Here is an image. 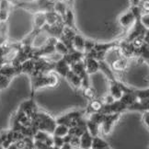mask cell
Segmentation results:
<instances>
[{"label": "cell", "mask_w": 149, "mask_h": 149, "mask_svg": "<svg viewBox=\"0 0 149 149\" xmlns=\"http://www.w3.org/2000/svg\"><path fill=\"white\" fill-rule=\"evenodd\" d=\"M122 113H109V114H105L104 119L101 123V124L100 125V134H103L105 135H108L111 133V131L114 127L115 123L119 121L120 118H121Z\"/></svg>", "instance_id": "obj_1"}, {"label": "cell", "mask_w": 149, "mask_h": 149, "mask_svg": "<svg viewBox=\"0 0 149 149\" xmlns=\"http://www.w3.org/2000/svg\"><path fill=\"white\" fill-rule=\"evenodd\" d=\"M85 115H86V109L85 110H73L58 116L55 119V121L56 123L66 124L69 127V125L72 122L76 121V120L81 117H84Z\"/></svg>", "instance_id": "obj_2"}, {"label": "cell", "mask_w": 149, "mask_h": 149, "mask_svg": "<svg viewBox=\"0 0 149 149\" xmlns=\"http://www.w3.org/2000/svg\"><path fill=\"white\" fill-rule=\"evenodd\" d=\"M134 21H135V17L133 13V11L130 8L128 10H126L124 13H123L118 19V22L120 26L123 28L126 31L134 25Z\"/></svg>", "instance_id": "obj_3"}, {"label": "cell", "mask_w": 149, "mask_h": 149, "mask_svg": "<svg viewBox=\"0 0 149 149\" xmlns=\"http://www.w3.org/2000/svg\"><path fill=\"white\" fill-rule=\"evenodd\" d=\"M19 108L25 112L26 115L29 118H30L31 120L33 119V117L35 116L36 112L39 111L36 102H35V100H34V99H33V97H31V100H25V101L22 102L21 104L19 105Z\"/></svg>", "instance_id": "obj_4"}, {"label": "cell", "mask_w": 149, "mask_h": 149, "mask_svg": "<svg viewBox=\"0 0 149 149\" xmlns=\"http://www.w3.org/2000/svg\"><path fill=\"white\" fill-rule=\"evenodd\" d=\"M128 64H129V59L123 56L122 54H119L118 57H116V58L112 61L111 65V69L114 71V73H116V72L122 73L127 69Z\"/></svg>", "instance_id": "obj_5"}, {"label": "cell", "mask_w": 149, "mask_h": 149, "mask_svg": "<svg viewBox=\"0 0 149 149\" xmlns=\"http://www.w3.org/2000/svg\"><path fill=\"white\" fill-rule=\"evenodd\" d=\"M70 69H71L70 65L68 64L67 61L64 57H62L61 59L54 63V72H55L57 74H59V76L63 77H65V76L70 71Z\"/></svg>", "instance_id": "obj_6"}, {"label": "cell", "mask_w": 149, "mask_h": 149, "mask_svg": "<svg viewBox=\"0 0 149 149\" xmlns=\"http://www.w3.org/2000/svg\"><path fill=\"white\" fill-rule=\"evenodd\" d=\"M85 69L88 74H96L97 72L100 71V61H98L92 57H86L84 56L83 58Z\"/></svg>", "instance_id": "obj_7"}, {"label": "cell", "mask_w": 149, "mask_h": 149, "mask_svg": "<svg viewBox=\"0 0 149 149\" xmlns=\"http://www.w3.org/2000/svg\"><path fill=\"white\" fill-rule=\"evenodd\" d=\"M11 8L12 5L8 0H0V23L8 22Z\"/></svg>", "instance_id": "obj_8"}, {"label": "cell", "mask_w": 149, "mask_h": 149, "mask_svg": "<svg viewBox=\"0 0 149 149\" xmlns=\"http://www.w3.org/2000/svg\"><path fill=\"white\" fill-rule=\"evenodd\" d=\"M46 24L45 11H37L33 13V30L41 31Z\"/></svg>", "instance_id": "obj_9"}, {"label": "cell", "mask_w": 149, "mask_h": 149, "mask_svg": "<svg viewBox=\"0 0 149 149\" xmlns=\"http://www.w3.org/2000/svg\"><path fill=\"white\" fill-rule=\"evenodd\" d=\"M65 78L69 85L74 89V90H79L82 88V79L78 74H77L73 70L70 69V71L67 73L65 76Z\"/></svg>", "instance_id": "obj_10"}, {"label": "cell", "mask_w": 149, "mask_h": 149, "mask_svg": "<svg viewBox=\"0 0 149 149\" xmlns=\"http://www.w3.org/2000/svg\"><path fill=\"white\" fill-rule=\"evenodd\" d=\"M149 102L148 100H138L136 99L132 104L126 107V111H139L144 112L146 111H149Z\"/></svg>", "instance_id": "obj_11"}, {"label": "cell", "mask_w": 149, "mask_h": 149, "mask_svg": "<svg viewBox=\"0 0 149 149\" xmlns=\"http://www.w3.org/2000/svg\"><path fill=\"white\" fill-rule=\"evenodd\" d=\"M85 41H86V38L82 35V34H80L79 32H77L74 34V36L72 40L73 49L76 51H78V52H83L84 53Z\"/></svg>", "instance_id": "obj_12"}, {"label": "cell", "mask_w": 149, "mask_h": 149, "mask_svg": "<svg viewBox=\"0 0 149 149\" xmlns=\"http://www.w3.org/2000/svg\"><path fill=\"white\" fill-rule=\"evenodd\" d=\"M92 139H93V136L90 134V133L86 130L83 134L79 137V148H82V149H89L91 148V144H92Z\"/></svg>", "instance_id": "obj_13"}, {"label": "cell", "mask_w": 149, "mask_h": 149, "mask_svg": "<svg viewBox=\"0 0 149 149\" xmlns=\"http://www.w3.org/2000/svg\"><path fill=\"white\" fill-rule=\"evenodd\" d=\"M91 148L92 149H110L111 148V146L106 140L103 139L100 135H97L93 137Z\"/></svg>", "instance_id": "obj_14"}, {"label": "cell", "mask_w": 149, "mask_h": 149, "mask_svg": "<svg viewBox=\"0 0 149 149\" xmlns=\"http://www.w3.org/2000/svg\"><path fill=\"white\" fill-rule=\"evenodd\" d=\"M86 124H87V130L90 133V134L94 136L100 135V124L90 121L88 118H86Z\"/></svg>", "instance_id": "obj_15"}, {"label": "cell", "mask_w": 149, "mask_h": 149, "mask_svg": "<svg viewBox=\"0 0 149 149\" xmlns=\"http://www.w3.org/2000/svg\"><path fill=\"white\" fill-rule=\"evenodd\" d=\"M67 134H69V127L66 124L63 123H56L55 127L53 131V135H57L64 137Z\"/></svg>", "instance_id": "obj_16"}, {"label": "cell", "mask_w": 149, "mask_h": 149, "mask_svg": "<svg viewBox=\"0 0 149 149\" xmlns=\"http://www.w3.org/2000/svg\"><path fill=\"white\" fill-rule=\"evenodd\" d=\"M82 90V94L83 96L85 97L86 99H87L88 101L90 100H92L96 98H98L97 97V92H96V89L93 88V87H91V86H88V87H86V88H81Z\"/></svg>", "instance_id": "obj_17"}, {"label": "cell", "mask_w": 149, "mask_h": 149, "mask_svg": "<svg viewBox=\"0 0 149 149\" xmlns=\"http://www.w3.org/2000/svg\"><path fill=\"white\" fill-rule=\"evenodd\" d=\"M54 51L56 52L57 54H61L62 56H64L65 54H67L68 53H69V49L67 48L66 45L62 41H60V40L58 39V41L56 42L55 45H54Z\"/></svg>", "instance_id": "obj_18"}, {"label": "cell", "mask_w": 149, "mask_h": 149, "mask_svg": "<svg viewBox=\"0 0 149 149\" xmlns=\"http://www.w3.org/2000/svg\"><path fill=\"white\" fill-rule=\"evenodd\" d=\"M133 92H134V94L136 97V99L138 100H148V97H149L148 88H143V89H134V88Z\"/></svg>", "instance_id": "obj_19"}, {"label": "cell", "mask_w": 149, "mask_h": 149, "mask_svg": "<svg viewBox=\"0 0 149 149\" xmlns=\"http://www.w3.org/2000/svg\"><path fill=\"white\" fill-rule=\"evenodd\" d=\"M11 79L8 77H6L4 74H0V90L4 89V88H7L8 86L9 85V83L11 82Z\"/></svg>", "instance_id": "obj_20"}, {"label": "cell", "mask_w": 149, "mask_h": 149, "mask_svg": "<svg viewBox=\"0 0 149 149\" xmlns=\"http://www.w3.org/2000/svg\"><path fill=\"white\" fill-rule=\"evenodd\" d=\"M140 22L142 23V25L146 27V29L149 28V14L148 11H144L141 16H140Z\"/></svg>", "instance_id": "obj_21"}, {"label": "cell", "mask_w": 149, "mask_h": 149, "mask_svg": "<svg viewBox=\"0 0 149 149\" xmlns=\"http://www.w3.org/2000/svg\"><path fill=\"white\" fill-rule=\"evenodd\" d=\"M63 144H64V140H63V137L57 136V135H53V148L61 149Z\"/></svg>", "instance_id": "obj_22"}, {"label": "cell", "mask_w": 149, "mask_h": 149, "mask_svg": "<svg viewBox=\"0 0 149 149\" xmlns=\"http://www.w3.org/2000/svg\"><path fill=\"white\" fill-rule=\"evenodd\" d=\"M115 100H114V98L110 93H108L107 95H105L101 99V101H102L103 104H111V103H112L113 101H115Z\"/></svg>", "instance_id": "obj_23"}, {"label": "cell", "mask_w": 149, "mask_h": 149, "mask_svg": "<svg viewBox=\"0 0 149 149\" xmlns=\"http://www.w3.org/2000/svg\"><path fill=\"white\" fill-rule=\"evenodd\" d=\"M143 113V116H142V122L143 123L145 124V126H146V128H149V111H146Z\"/></svg>", "instance_id": "obj_24"}, {"label": "cell", "mask_w": 149, "mask_h": 149, "mask_svg": "<svg viewBox=\"0 0 149 149\" xmlns=\"http://www.w3.org/2000/svg\"><path fill=\"white\" fill-rule=\"evenodd\" d=\"M79 143H80L79 137L74 136V135H72V138H71V141H70V144L72 145L73 148H74V147L79 148Z\"/></svg>", "instance_id": "obj_25"}, {"label": "cell", "mask_w": 149, "mask_h": 149, "mask_svg": "<svg viewBox=\"0 0 149 149\" xmlns=\"http://www.w3.org/2000/svg\"><path fill=\"white\" fill-rule=\"evenodd\" d=\"M7 133H8V131H3L0 133V148H3L2 144L6 140V138H7Z\"/></svg>", "instance_id": "obj_26"}, {"label": "cell", "mask_w": 149, "mask_h": 149, "mask_svg": "<svg viewBox=\"0 0 149 149\" xmlns=\"http://www.w3.org/2000/svg\"><path fill=\"white\" fill-rule=\"evenodd\" d=\"M143 0H130V7H136L140 6Z\"/></svg>", "instance_id": "obj_27"}, {"label": "cell", "mask_w": 149, "mask_h": 149, "mask_svg": "<svg viewBox=\"0 0 149 149\" xmlns=\"http://www.w3.org/2000/svg\"><path fill=\"white\" fill-rule=\"evenodd\" d=\"M72 148H73V146L70 143H64L61 147V149H72Z\"/></svg>", "instance_id": "obj_28"}, {"label": "cell", "mask_w": 149, "mask_h": 149, "mask_svg": "<svg viewBox=\"0 0 149 149\" xmlns=\"http://www.w3.org/2000/svg\"><path fill=\"white\" fill-rule=\"evenodd\" d=\"M8 1L12 6H17V5H18V3L19 2V0H8Z\"/></svg>", "instance_id": "obj_29"}]
</instances>
